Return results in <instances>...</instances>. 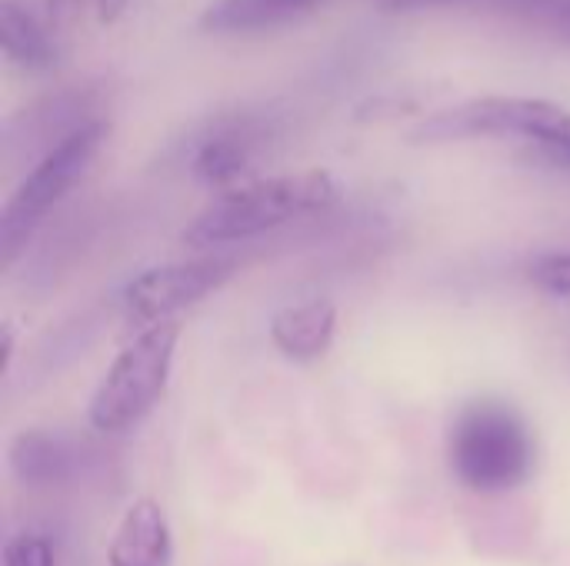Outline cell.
I'll return each mask as SVG.
<instances>
[{"label": "cell", "instance_id": "9a60e30c", "mask_svg": "<svg viewBox=\"0 0 570 566\" xmlns=\"http://www.w3.org/2000/svg\"><path fill=\"white\" fill-rule=\"evenodd\" d=\"M528 13H538L561 40L570 43V0H544L534 10H528Z\"/></svg>", "mask_w": 570, "mask_h": 566}, {"label": "cell", "instance_id": "8992f818", "mask_svg": "<svg viewBox=\"0 0 570 566\" xmlns=\"http://www.w3.org/2000/svg\"><path fill=\"white\" fill-rule=\"evenodd\" d=\"M234 274L230 257H197L184 264L150 267L134 277L124 290V310L144 330L164 320H174L177 310L200 304L214 290H220Z\"/></svg>", "mask_w": 570, "mask_h": 566}, {"label": "cell", "instance_id": "52a82bcc", "mask_svg": "<svg viewBox=\"0 0 570 566\" xmlns=\"http://www.w3.org/2000/svg\"><path fill=\"white\" fill-rule=\"evenodd\" d=\"M174 544H170V524L157 500L144 497L134 500L110 540L107 564L110 566H170Z\"/></svg>", "mask_w": 570, "mask_h": 566}, {"label": "cell", "instance_id": "4fadbf2b", "mask_svg": "<svg viewBox=\"0 0 570 566\" xmlns=\"http://www.w3.org/2000/svg\"><path fill=\"white\" fill-rule=\"evenodd\" d=\"M528 280L548 297H570V254L551 250L528 267Z\"/></svg>", "mask_w": 570, "mask_h": 566}, {"label": "cell", "instance_id": "e0dca14e", "mask_svg": "<svg viewBox=\"0 0 570 566\" xmlns=\"http://www.w3.org/2000/svg\"><path fill=\"white\" fill-rule=\"evenodd\" d=\"M90 3H94V13L100 23H114L127 7V0H90Z\"/></svg>", "mask_w": 570, "mask_h": 566}, {"label": "cell", "instance_id": "ac0fdd59", "mask_svg": "<svg viewBox=\"0 0 570 566\" xmlns=\"http://www.w3.org/2000/svg\"><path fill=\"white\" fill-rule=\"evenodd\" d=\"M538 157L548 160V163H554V167L570 170V143H564V147H538Z\"/></svg>", "mask_w": 570, "mask_h": 566}, {"label": "cell", "instance_id": "7c38bea8", "mask_svg": "<svg viewBox=\"0 0 570 566\" xmlns=\"http://www.w3.org/2000/svg\"><path fill=\"white\" fill-rule=\"evenodd\" d=\"M247 160H250V143L247 137L240 133H220V137H210L197 157H194V173L204 180V183H234L244 170H247Z\"/></svg>", "mask_w": 570, "mask_h": 566}, {"label": "cell", "instance_id": "5bb4252c", "mask_svg": "<svg viewBox=\"0 0 570 566\" xmlns=\"http://www.w3.org/2000/svg\"><path fill=\"white\" fill-rule=\"evenodd\" d=\"M3 566H57L53 564V547L40 534H20V537L7 540Z\"/></svg>", "mask_w": 570, "mask_h": 566}, {"label": "cell", "instance_id": "7a4b0ae2", "mask_svg": "<svg viewBox=\"0 0 570 566\" xmlns=\"http://www.w3.org/2000/svg\"><path fill=\"white\" fill-rule=\"evenodd\" d=\"M448 464L461 487L508 494L534 470L531 427L504 400H474L461 407L448 430Z\"/></svg>", "mask_w": 570, "mask_h": 566}, {"label": "cell", "instance_id": "ba28073f", "mask_svg": "<svg viewBox=\"0 0 570 566\" xmlns=\"http://www.w3.org/2000/svg\"><path fill=\"white\" fill-rule=\"evenodd\" d=\"M334 334H337V307L324 297L284 307L271 320L274 347L297 364L324 357L334 344Z\"/></svg>", "mask_w": 570, "mask_h": 566}, {"label": "cell", "instance_id": "5b68a950", "mask_svg": "<svg viewBox=\"0 0 570 566\" xmlns=\"http://www.w3.org/2000/svg\"><path fill=\"white\" fill-rule=\"evenodd\" d=\"M481 137H521L534 147H564L570 143V110L534 97H478L444 107L411 130L414 143H454Z\"/></svg>", "mask_w": 570, "mask_h": 566}, {"label": "cell", "instance_id": "2e32d148", "mask_svg": "<svg viewBox=\"0 0 570 566\" xmlns=\"http://www.w3.org/2000/svg\"><path fill=\"white\" fill-rule=\"evenodd\" d=\"M80 7H83V0H47V10L57 27H70L80 17Z\"/></svg>", "mask_w": 570, "mask_h": 566}, {"label": "cell", "instance_id": "30bf717a", "mask_svg": "<svg viewBox=\"0 0 570 566\" xmlns=\"http://www.w3.org/2000/svg\"><path fill=\"white\" fill-rule=\"evenodd\" d=\"M0 47L23 70H47L57 60L50 33L17 0H0Z\"/></svg>", "mask_w": 570, "mask_h": 566}, {"label": "cell", "instance_id": "277c9868", "mask_svg": "<svg viewBox=\"0 0 570 566\" xmlns=\"http://www.w3.org/2000/svg\"><path fill=\"white\" fill-rule=\"evenodd\" d=\"M107 133H110L107 120L80 123L73 133L60 137L40 157V163L20 180V187L13 190V197L7 200V207L0 214V264L3 267L13 264L20 247L30 240L37 224L47 217V210L53 203H60L73 190V183L90 170Z\"/></svg>", "mask_w": 570, "mask_h": 566}, {"label": "cell", "instance_id": "6da1fadb", "mask_svg": "<svg viewBox=\"0 0 570 566\" xmlns=\"http://www.w3.org/2000/svg\"><path fill=\"white\" fill-rule=\"evenodd\" d=\"M337 197L341 187L327 170L281 173L244 187H230L190 220V227L184 230V244L200 250L250 240L297 217L327 210L331 203H337Z\"/></svg>", "mask_w": 570, "mask_h": 566}, {"label": "cell", "instance_id": "9c48e42d", "mask_svg": "<svg viewBox=\"0 0 570 566\" xmlns=\"http://www.w3.org/2000/svg\"><path fill=\"white\" fill-rule=\"evenodd\" d=\"M324 0H214L200 13V27L207 33H250L291 23Z\"/></svg>", "mask_w": 570, "mask_h": 566}, {"label": "cell", "instance_id": "3957f363", "mask_svg": "<svg viewBox=\"0 0 570 566\" xmlns=\"http://www.w3.org/2000/svg\"><path fill=\"white\" fill-rule=\"evenodd\" d=\"M180 340V324L164 320L140 330L107 367L104 380L90 397V424L100 434H124L137 427L164 397L174 354Z\"/></svg>", "mask_w": 570, "mask_h": 566}, {"label": "cell", "instance_id": "8fae6325", "mask_svg": "<svg viewBox=\"0 0 570 566\" xmlns=\"http://www.w3.org/2000/svg\"><path fill=\"white\" fill-rule=\"evenodd\" d=\"M10 467L23 484H57L67 474V454L60 447V440L47 437V434H20L10 447Z\"/></svg>", "mask_w": 570, "mask_h": 566}]
</instances>
